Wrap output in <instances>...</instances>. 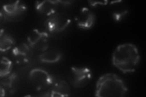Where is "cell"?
Segmentation results:
<instances>
[{
	"label": "cell",
	"instance_id": "1",
	"mask_svg": "<svg viewBox=\"0 0 146 97\" xmlns=\"http://www.w3.org/2000/svg\"><path fill=\"white\" fill-rule=\"evenodd\" d=\"M140 61L138 48L131 43L119 45L112 54V63L124 73L133 72Z\"/></svg>",
	"mask_w": 146,
	"mask_h": 97
},
{
	"label": "cell",
	"instance_id": "2",
	"mask_svg": "<svg viewBox=\"0 0 146 97\" xmlns=\"http://www.w3.org/2000/svg\"><path fill=\"white\" fill-rule=\"evenodd\" d=\"M128 88L118 75L108 73L100 77L96 82L95 96L99 97L125 96Z\"/></svg>",
	"mask_w": 146,
	"mask_h": 97
},
{
	"label": "cell",
	"instance_id": "3",
	"mask_svg": "<svg viewBox=\"0 0 146 97\" xmlns=\"http://www.w3.org/2000/svg\"><path fill=\"white\" fill-rule=\"evenodd\" d=\"M27 12V6L23 1L5 4L1 10V20L7 22H18L25 18Z\"/></svg>",
	"mask_w": 146,
	"mask_h": 97
},
{
	"label": "cell",
	"instance_id": "4",
	"mask_svg": "<svg viewBox=\"0 0 146 97\" xmlns=\"http://www.w3.org/2000/svg\"><path fill=\"white\" fill-rule=\"evenodd\" d=\"M71 22V18L67 13L57 12L48 17L44 21V26L50 35H56L65 31Z\"/></svg>",
	"mask_w": 146,
	"mask_h": 97
},
{
	"label": "cell",
	"instance_id": "5",
	"mask_svg": "<svg viewBox=\"0 0 146 97\" xmlns=\"http://www.w3.org/2000/svg\"><path fill=\"white\" fill-rule=\"evenodd\" d=\"M93 78V73L88 67H71L68 75L70 84L76 89H82L87 86Z\"/></svg>",
	"mask_w": 146,
	"mask_h": 97
},
{
	"label": "cell",
	"instance_id": "6",
	"mask_svg": "<svg viewBox=\"0 0 146 97\" xmlns=\"http://www.w3.org/2000/svg\"><path fill=\"white\" fill-rule=\"evenodd\" d=\"M29 80L34 88L41 93H44L49 89L52 82V74L42 69H32L29 74Z\"/></svg>",
	"mask_w": 146,
	"mask_h": 97
},
{
	"label": "cell",
	"instance_id": "7",
	"mask_svg": "<svg viewBox=\"0 0 146 97\" xmlns=\"http://www.w3.org/2000/svg\"><path fill=\"white\" fill-rule=\"evenodd\" d=\"M50 36L47 31L34 29L27 35V42L33 50L43 52L49 48Z\"/></svg>",
	"mask_w": 146,
	"mask_h": 97
},
{
	"label": "cell",
	"instance_id": "8",
	"mask_svg": "<svg viewBox=\"0 0 146 97\" xmlns=\"http://www.w3.org/2000/svg\"><path fill=\"white\" fill-rule=\"evenodd\" d=\"M44 96H70L71 89L68 82L58 75H52L51 86L47 92L40 95Z\"/></svg>",
	"mask_w": 146,
	"mask_h": 97
},
{
	"label": "cell",
	"instance_id": "9",
	"mask_svg": "<svg viewBox=\"0 0 146 97\" xmlns=\"http://www.w3.org/2000/svg\"><path fill=\"white\" fill-rule=\"evenodd\" d=\"M33 57V49L28 44L21 43L12 49V57L18 65L23 66L29 64Z\"/></svg>",
	"mask_w": 146,
	"mask_h": 97
},
{
	"label": "cell",
	"instance_id": "10",
	"mask_svg": "<svg viewBox=\"0 0 146 97\" xmlns=\"http://www.w3.org/2000/svg\"><path fill=\"white\" fill-rule=\"evenodd\" d=\"M95 13L87 7L82 8L77 13L75 21L79 28L89 30L93 27L96 22Z\"/></svg>",
	"mask_w": 146,
	"mask_h": 97
},
{
	"label": "cell",
	"instance_id": "11",
	"mask_svg": "<svg viewBox=\"0 0 146 97\" xmlns=\"http://www.w3.org/2000/svg\"><path fill=\"white\" fill-rule=\"evenodd\" d=\"M60 6L58 1H39L35 3L36 11L40 14L48 17L57 12L58 9Z\"/></svg>",
	"mask_w": 146,
	"mask_h": 97
},
{
	"label": "cell",
	"instance_id": "12",
	"mask_svg": "<svg viewBox=\"0 0 146 97\" xmlns=\"http://www.w3.org/2000/svg\"><path fill=\"white\" fill-rule=\"evenodd\" d=\"M17 79L16 72L11 73L8 76L1 78L0 95L1 96L12 95L14 92L15 83Z\"/></svg>",
	"mask_w": 146,
	"mask_h": 97
},
{
	"label": "cell",
	"instance_id": "13",
	"mask_svg": "<svg viewBox=\"0 0 146 97\" xmlns=\"http://www.w3.org/2000/svg\"><path fill=\"white\" fill-rule=\"evenodd\" d=\"M62 58L61 52L56 49H48L38 56V59L41 62L47 64L56 63L60 61Z\"/></svg>",
	"mask_w": 146,
	"mask_h": 97
},
{
	"label": "cell",
	"instance_id": "14",
	"mask_svg": "<svg viewBox=\"0 0 146 97\" xmlns=\"http://www.w3.org/2000/svg\"><path fill=\"white\" fill-rule=\"evenodd\" d=\"M16 41L13 36L2 29L0 34V50L2 52H6L15 47Z\"/></svg>",
	"mask_w": 146,
	"mask_h": 97
},
{
	"label": "cell",
	"instance_id": "15",
	"mask_svg": "<svg viewBox=\"0 0 146 97\" xmlns=\"http://www.w3.org/2000/svg\"><path fill=\"white\" fill-rule=\"evenodd\" d=\"M13 69V63L6 57H2L0 66V77L1 78L6 77L12 73Z\"/></svg>",
	"mask_w": 146,
	"mask_h": 97
},
{
	"label": "cell",
	"instance_id": "16",
	"mask_svg": "<svg viewBox=\"0 0 146 97\" xmlns=\"http://www.w3.org/2000/svg\"><path fill=\"white\" fill-rule=\"evenodd\" d=\"M117 7L115 6V8H113L112 15L115 21L119 22L121 21L124 16L127 14L129 10L124 5L121 4H117Z\"/></svg>",
	"mask_w": 146,
	"mask_h": 97
},
{
	"label": "cell",
	"instance_id": "17",
	"mask_svg": "<svg viewBox=\"0 0 146 97\" xmlns=\"http://www.w3.org/2000/svg\"><path fill=\"white\" fill-rule=\"evenodd\" d=\"M108 1H88V3L91 7H96L99 5L100 6H106L107 5Z\"/></svg>",
	"mask_w": 146,
	"mask_h": 97
},
{
	"label": "cell",
	"instance_id": "18",
	"mask_svg": "<svg viewBox=\"0 0 146 97\" xmlns=\"http://www.w3.org/2000/svg\"><path fill=\"white\" fill-rule=\"evenodd\" d=\"M59 4L60 5H64V6H69L70 4L74 3V1H58Z\"/></svg>",
	"mask_w": 146,
	"mask_h": 97
}]
</instances>
